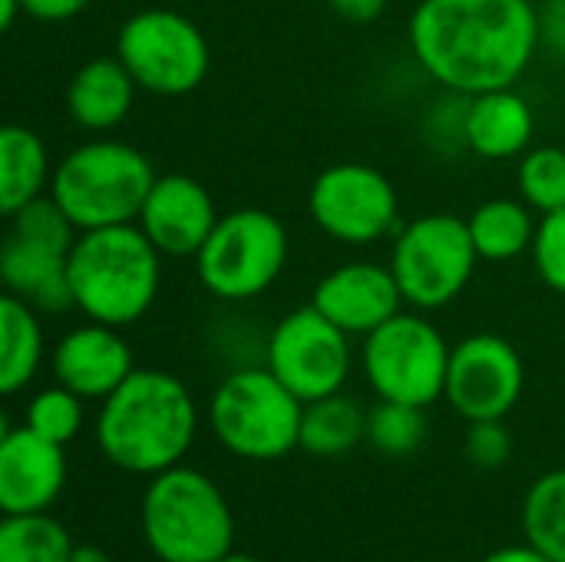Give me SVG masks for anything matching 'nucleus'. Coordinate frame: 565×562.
Listing matches in <instances>:
<instances>
[{"mask_svg": "<svg viewBox=\"0 0 565 562\" xmlns=\"http://www.w3.org/2000/svg\"><path fill=\"white\" fill-rule=\"evenodd\" d=\"M162 258L136 222L79 232L70 252L73 308L119 331L142 321L162 288Z\"/></svg>", "mask_w": 565, "mask_h": 562, "instance_id": "nucleus-3", "label": "nucleus"}, {"mask_svg": "<svg viewBox=\"0 0 565 562\" xmlns=\"http://www.w3.org/2000/svg\"><path fill=\"white\" fill-rule=\"evenodd\" d=\"M99 454L136 477L179 467L199 434V407L185 381L169 371L136 368L96 414Z\"/></svg>", "mask_w": 565, "mask_h": 562, "instance_id": "nucleus-2", "label": "nucleus"}, {"mask_svg": "<svg viewBox=\"0 0 565 562\" xmlns=\"http://www.w3.org/2000/svg\"><path fill=\"white\" fill-rule=\"evenodd\" d=\"M17 17H26V13H23V0H0V30H3V33L13 30Z\"/></svg>", "mask_w": 565, "mask_h": 562, "instance_id": "nucleus-37", "label": "nucleus"}, {"mask_svg": "<svg viewBox=\"0 0 565 562\" xmlns=\"http://www.w3.org/2000/svg\"><path fill=\"white\" fill-rule=\"evenodd\" d=\"M361 441H367V411L344 391L305 404L298 450L311 457H341Z\"/></svg>", "mask_w": 565, "mask_h": 562, "instance_id": "nucleus-24", "label": "nucleus"}, {"mask_svg": "<svg viewBox=\"0 0 565 562\" xmlns=\"http://www.w3.org/2000/svg\"><path fill=\"white\" fill-rule=\"evenodd\" d=\"M480 562H553L546 553H540L536 547L523 543V547H503V550H493L490 556H483Z\"/></svg>", "mask_w": 565, "mask_h": 562, "instance_id": "nucleus-36", "label": "nucleus"}, {"mask_svg": "<svg viewBox=\"0 0 565 562\" xmlns=\"http://www.w3.org/2000/svg\"><path fill=\"white\" fill-rule=\"evenodd\" d=\"M70 562H113L106 556V550L93 547V543H76L73 553H70Z\"/></svg>", "mask_w": 565, "mask_h": 562, "instance_id": "nucleus-38", "label": "nucleus"}, {"mask_svg": "<svg viewBox=\"0 0 565 562\" xmlns=\"http://www.w3.org/2000/svg\"><path fill=\"white\" fill-rule=\"evenodd\" d=\"M156 179L159 172L136 146L89 139L56 162L50 195L79 232H89L136 222Z\"/></svg>", "mask_w": 565, "mask_h": 562, "instance_id": "nucleus-5", "label": "nucleus"}, {"mask_svg": "<svg viewBox=\"0 0 565 562\" xmlns=\"http://www.w3.org/2000/svg\"><path fill=\"white\" fill-rule=\"evenodd\" d=\"M480 255L473 248L467 219L454 212H427L404 222L394 235L391 272L401 285L404 305L437 311L454 305L473 282Z\"/></svg>", "mask_w": 565, "mask_h": 562, "instance_id": "nucleus-8", "label": "nucleus"}, {"mask_svg": "<svg viewBox=\"0 0 565 562\" xmlns=\"http://www.w3.org/2000/svg\"><path fill=\"white\" fill-rule=\"evenodd\" d=\"M331 7V13H338L348 23H374L377 17H384L391 0H324Z\"/></svg>", "mask_w": 565, "mask_h": 562, "instance_id": "nucleus-35", "label": "nucleus"}, {"mask_svg": "<svg viewBox=\"0 0 565 562\" xmlns=\"http://www.w3.org/2000/svg\"><path fill=\"white\" fill-rule=\"evenodd\" d=\"M351 364V335L315 305L288 311L265 341V368L305 404L344 391Z\"/></svg>", "mask_w": 565, "mask_h": 562, "instance_id": "nucleus-13", "label": "nucleus"}, {"mask_svg": "<svg viewBox=\"0 0 565 562\" xmlns=\"http://www.w3.org/2000/svg\"><path fill=\"white\" fill-rule=\"evenodd\" d=\"M540 36H543V46L565 66V0H543Z\"/></svg>", "mask_w": 565, "mask_h": 562, "instance_id": "nucleus-33", "label": "nucleus"}, {"mask_svg": "<svg viewBox=\"0 0 565 562\" xmlns=\"http://www.w3.org/2000/svg\"><path fill=\"white\" fill-rule=\"evenodd\" d=\"M76 235L79 229L66 219L53 195H43L13 212L0 245L3 288L36 311L73 308L70 252L76 245Z\"/></svg>", "mask_w": 565, "mask_h": 562, "instance_id": "nucleus-9", "label": "nucleus"}, {"mask_svg": "<svg viewBox=\"0 0 565 562\" xmlns=\"http://www.w3.org/2000/svg\"><path fill=\"white\" fill-rule=\"evenodd\" d=\"M93 0H23V13L40 23H66L79 17Z\"/></svg>", "mask_w": 565, "mask_h": 562, "instance_id": "nucleus-34", "label": "nucleus"}, {"mask_svg": "<svg viewBox=\"0 0 565 562\" xmlns=\"http://www.w3.org/2000/svg\"><path fill=\"white\" fill-rule=\"evenodd\" d=\"M43 364V328L36 308L17 295L0 298V391H23Z\"/></svg>", "mask_w": 565, "mask_h": 562, "instance_id": "nucleus-23", "label": "nucleus"}, {"mask_svg": "<svg viewBox=\"0 0 565 562\" xmlns=\"http://www.w3.org/2000/svg\"><path fill=\"white\" fill-rule=\"evenodd\" d=\"M298 401L265 364L238 368L218 381L209 401V424L215 441L242 460H281L301 444Z\"/></svg>", "mask_w": 565, "mask_h": 562, "instance_id": "nucleus-6", "label": "nucleus"}, {"mask_svg": "<svg viewBox=\"0 0 565 562\" xmlns=\"http://www.w3.org/2000/svg\"><path fill=\"white\" fill-rule=\"evenodd\" d=\"M361 368L377 401L430 407L447 391L450 344L420 311H397L364 338Z\"/></svg>", "mask_w": 565, "mask_h": 562, "instance_id": "nucleus-11", "label": "nucleus"}, {"mask_svg": "<svg viewBox=\"0 0 565 562\" xmlns=\"http://www.w3.org/2000/svg\"><path fill=\"white\" fill-rule=\"evenodd\" d=\"M536 132V113L516 86L470 96L467 113V149L480 159L503 162L520 159Z\"/></svg>", "mask_w": 565, "mask_h": 562, "instance_id": "nucleus-20", "label": "nucleus"}, {"mask_svg": "<svg viewBox=\"0 0 565 562\" xmlns=\"http://www.w3.org/2000/svg\"><path fill=\"white\" fill-rule=\"evenodd\" d=\"M83 417H86L83 397L73 394V391L63 388V384H53V388L36 391V394L26 401L23 424H26L33 434H40V437H46V441L66 447V444L76 441V434L83 431Z\"/></svg>", "mask_w": 565, "mask_h": 562, "instance_id": "nucleus-29", "label": "nucleus"}, {"mask_svg": "<svg viewBox=\"0 0 565 562\" xmlns=\"http://www.w3.org/2000/svg\"><path fill=\"white\" fill-rule=\"evenodd\" d=\"M533 265L546 288L565 295V209L540 215L536 238H533Z\"/></svg>", "mask_w": 565, "mask_h": 562, "instance_id": "nucleus-30", "label": "nucleus"}, {"mask_svg": "<svg viewBox=\"0 0 565 562\" xmlns=\"http://www.w3.org/2000/svg\"><path fill=\"white\" fill-rule=\"evenodd\" d=\"M288 255L291 238L285 222L248 205L225 212L192 262L199 285L212 298L242 305L265 295L281 278Z\"/></svg>", "mask_w": 565, "mask_h": 562, "instance_id": "nucleus-7", "label": "nucleus"}, {"mask_svg": "<svg viewBox=\"0 0 565 562\" xmlns=\"http://www.w3.org/2000/svg\"><path fill=\"white\" fill-rule=\"evenodd\" d=\"M136 358L119 328L86 321L70 328L53 348V378L83 401H106L129 374Z\"/></svg>", "mask_w": 565, "mask_h": 562, "instance_id": "nucleus-18", "label": "nucleus"}, {"mask_svg": "<svg viewBox=\"0 0 565 562\" xmlns=\"http://www.w3.org/2000/svg\"><path fill=\"white\" fill-rule=\"evenodd\" d=\"M215 562H262L258 556H248V553H238V550H232V553H225L222 560Z\"/></svg>", "mask_w": 565, "mask_h": 562, "instance_id": "nucleus-39", "label": "nucleus"}, {"mask_svg": "<svg viewBox=\"0 0 565 562\" xmlns=\"http://www.w3.org/2000/svg\"><path fill=\"white\" fill-rule=\"evenodd\" d=\"M417 66L447 93H490L523 79L533 66L540 7L533 0H420L407 20Z\"/></svg>", "mask_w": 565, "mask_h": 562, "instance_id": "nucleus-1", "label": "nucleus"}, {"mask_svg": "<svg viewBox=\"0 0 565 562\" xmlns=\"http://www.w3.org/2000/svg\"><path fill=\"white\" fill-rule=\"evenodd\" d=\"M516 192L540 215L565 209V149L559 146L526 149L516 166Z\"/></svg>", "mask_w": 565, "mask_h": 562, "instance_id": "nucleus-28", "label": "nucleus"}, {"mask_svg": "<svg viewBox=\"0 0 565 562\" xmlns=\"http://www.w3.org/2000/svg\"><path fill=\"white\" fill-rule=\"evenodd\" d=\"M139 527L159 562H215L235 550V517L222 487L182 464L149 477Z\"/></svg>", "mask_w": 565, "mask_h": 562, "instance_id": "nucleus-4", "label": "nucleus"}, {"mask_svg": "<svg viewBox=\"0 0 565 562\" xmlns=\"http://www.w3.org/2000/svg\"><path fill=\"white\" fill-rule=\"evenodd\" d=\"M526 391V364L503 335H467L450 348L447 391L450 407L467 421H507Z\"/></svg>", "mask_w": 565, "mask_h": 562, "instance_id": "nucleus-14", "label": "nucleus"}, {"mask_svg": "<svg viewBox=\"0 0 565 562\" xmlns=\"http://www.w3.org/2000/svg\"><path fill=\"white\" fill-rule=\"evenodd\" d=\"M66 487V454L60 444L23 427L0 434V510L46 513Z\"/></svg>", "mask_w": 565, "mask_h": 562, "instance_id": "nucleus-17", "label": "nucleus"}, {"mask_svg": "<svg viewBox=\"0 0 565 562\" xmlns=\"http://www.w3.org/2000/svg\"><path fill=\"white\" fill-rule=\"evenodd\" d=\"M427 407L377 401L367 411V444L384 457H411L427 441Z\"/></svg>", "mask_w": 565, "mask_h": 562, "instance_id": "nucleus-27", "label": "nucleus"}, {"mask_svg": "<svg viewBox=\"0 0 565 562\" xmlns=\"http://www.w3.org/2000/svg\"><path fill=\"white\" fill-rule=\"evenodd\" d=\"M73 547L50 513H13L0 523V562H70Z\"/></svg>", "mask_w": 565, "mask_h": 562, "instance_id": "nucleus-26", "label": "nucleus"}, {"mask_svg": "<svg viewBox=\"0 0 565 562\" xmlns=\"http://www.w3.org/2000/svg\"><path fill=\"white\" fill-rule=\"evenodd\" d=\"M308 215L321 235L354 248L394 238L404 225L394 182L367 162L321 169L308 189Z\"/></svg>", "mask_w": 565, "mask_h": 562, "instance_id": "nucleus-12", "label": "nucleus"}, {"mask_svg": "<svg viewBox=\"0 0 565 562\" xmlns=\"http://www.w3.org/2000/svg\"><path fill=\"white\" fill-rule=\"evenodd\" d=\"M218 219L215 199L199 179L185 172H166L152 182L136 225L162 255L195 258Z\"/></svg>", "mask_w": 565, "mask_h": 562, "instance_id": "nucleus-15", "label": "nucleus"}, {"mask_svg": "<svg viewBox=\"0 0 565 562\" xmlns=\"http://www.w3.org/2000/svg\"><path fill=\"white\" fill-rule=\"evenodd\" d=\"M311 305L334 321L351 338H367L374 328L391 321L401 305V285L391 272V265L377 262H348L331 268L311 291Z\"/></svg>", "mask_w": 565, "mask_h": 562, "instance_id": "nucleus-16", "label": "nucleus"}, {"mask_svg": "<svg viewBox=\"0 0 565 562\" xmlns=\"http://www.w3.org/2000/svg\"><path fill=\"white\" fill-rule=\"evenodd\" d=\"M533 209L523 199H487L467 215V229L480 262H513L533 248Z\"/></svg>", "mask_w": 565, "mask_h": 562, "instance_id": "nucleus-22", "label": "nucleus"}, {"mask_svg": "<svg viewBox=\"0 0 565 562\" xmlns=\"http://www.w3.org/2000/svg\"><path fill=\"white\" fill-rule=\"evenodd\" d=\"M520 520L530 547L553 562H565V467L543 474L526 490Z\"/></svg>", "mask_w": 565, "mask_h": 562, "instance_id": "nucleus-25", "label": "nucleus"}, {"mask_svg": "<svg viewBox=\"0 0 565 562\" xmlns=\"http://www.w3.org/2000/svg\"><path fill=\"white\" fill-rule=\"evenodd\" d=\"M467 113H470V96L463 93H447L437 99L424 119V136L437 152H460L467 149Z\"/></svg>", "mask_w": 565, "mask_h": 562, "instance_id": "nucleus-31", "label": "nucleus"}, {"mask_svg": "<svg viewBox=\"0 0 565 562\" xmlns=\"http://www.w3.org/2000/svg\"><path fill=\"white\" fill-rule=\"evenodd\" d=\"M116 56L136 86L152 96H185L212 70V46L202 26L169 7H146L126 17L116 33Z\"/></svg>", "mask_w": 565, "mask_h": 562, "instance_id": "nucleus-10", "label": "nucleus"}, {"mask_svg": "<svg viewBox=\"0 0 565 562\" xmlns=\"http://www.w3.org/2000/svg\"><path fill=\"white\" fill-rule=\"evenodd\" d=\"M46 142L20 123L0 129V212L10 219L23 205L50 195L53 182Z\"/></svg>", "mask_w": 565, "mask_h": 562, "instance_id": "nucleus-21", "label": "nucleus"}, {"mask_svg": "<svg viewBox=\"0 0 565 562\" xmlns=\"http://www.w3.org/2000/svg\"><path fill=\"white\" fill-rule=\"evenodd\" d=\"M136 93L139 86L116 53L93 56L66 83V113L86 132H109L132 113Z\"/></svg>", "mask_w": 565, "mask_h": 562, "instance_id": "nucleus-19", "label": "nucleus"}, {"mask_svg": "<svg viewBox=\"0 0 565 562\" xmlns=\"http://www.w3.org/2000/svg\"><path fill=\"white\" fill-rule=\"evenodd\" d=\"M463 454L480 470H500L513 457V434L503 421H473L463 437Z\"/></svg>", "mask_w": 565, "mask_h": 562, "instance_id": "nucleus-32", "label": "nucleus"}]
</instances>
